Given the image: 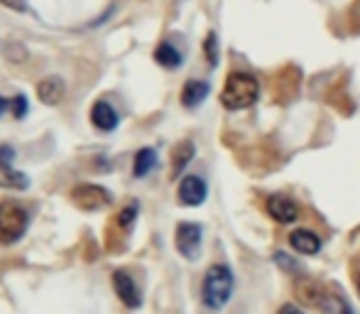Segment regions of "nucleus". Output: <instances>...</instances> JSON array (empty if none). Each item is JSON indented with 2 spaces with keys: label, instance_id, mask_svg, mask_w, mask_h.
<instances>
[{
  "label": "nucleus",
  "instance_id": "nucleus-1",
  "mask_svg": "<svg viewBox=\"0 0 360 314\" xmlns=\"http://www.w3.org/2000/svg\"><path fill=\"white\" fill-rule=\"evenodd\" d=\"M233 290H236V275H233L231 265H226V263H214V265L204 272L201 302L206 305V310L221 312L223 307L231 302Z\"/></svg>",
  "mask_w": 360,
  "mask_h": 314
},
{
  "label": "nucleus",
  "instance_id": "nucleus-2",
  "mask_svg": "<svg viewBox=\"0 0 360 314\" xmlns=\"http://www.w3.org/2000/svg\"><path fill=\"white\" fill-rule=\"evenodd\" d=\"M260 99V81L248 72H231L221 91V103L228 111H245Z\"/></svg>",
  "mask_w": 360,
  "mask_h": 314
},
{
  "label": "nucleus",
  "instance_id": "nucleus-3",
  "mask_svg": "<svg viewBox=\"0 0 360 314\" xmlns=\"http://www.w3.org/2000/svg\"><path fill=\"white\" fill-rule=\"evenodd\" d=\"M30 229V214L18 201H0V246H13Z\"/></svg>",
  "mask_w": 360,
  "mask_h": 314
},
{
  "label": "nucleus",
  "instance_id": "nucleus-4",
  "mask_svg": "<svg viewBox=\"0 0 360 314\" xmlns=\"http://www.w3.org/2000/svg\"><path fill=\"white\" fill-rule=\"evenodd\" d=\"M201 243H204V229L196 221H181V224H176L174 246L181 258L196 260L201 253Z\"/></svg>",
  "mask_w": 360,
  "mask_h": 314
},
{
  "label": "nucleus",
  "instance_id": "nucleus-5",
  "mask_svg": "<svg viewBox=\"0 0 360 314\" xmlns=\"http://www.w3.org/2000/svg\"><path fill=\"white\" fill-rule=\"evenodd\" d=\"M72 201L84 211H98V209H103V206H108L110 201H113V194H110L105 187L89 184V182H86V184L74 187Z\"/></svg>",
  "mask_w": 360,
  "mask_h": 314
},
{
  "label": "nucleus",
  "instance_id": "nucleus-6",
  "mask_svg": "<svg viewBox=\"0 0 360 314\" xmlns=\"http://www.w3.org/2000/svg\"><path fill=\"white\" fill-rule=\"evenodd\" d=\"M176 196L184 206H201L209 196V184L201 175H184L176 187Z\"/></svg>",
  "mask_w": 360,
  "mask_h": 314
},
{
  "label": "nucleus",
  "instance_id": "nucleus-7",
  "mask_svg": "<svg viewBox=\"0 0 360 314\" xmlns=\"http://www.w3.org/2000/svg\"><path fill=\"white\" fill-rule=\"evenodd\" d=\"M265 209L277 224H294L299 219V204L287 194H270L265 201Z\"/></svg>",
  "mask_w": 360,
  "mask_h": 314
},
{
  "label": "nucleus",
  "instance_id": "nucleus-8",
  "mask_svg": "<svg viewBox=\"0 0 360 314\" xmlns=\"http://www.w3.org/2000/svg\"><path fill=\"white\" fill-rule=\"evenodd\" d=\"M113 290H115V295H118V300L123 302L125 307H130V310H138V307L143 305V295H140L133 275H128L125 270L113 272Z\"/></svg>",
  "mask_w": 360,
  "mask_h": 314
},
{
  "label": "nucleus",
  "instance_id": "nucleus-9",
  "mask_svg": "<svg viewBox=\"0 0 360 314\" xmlns=\"http://www.w3.org/2000/svg\"><path fill=\"white\" fill-rule=\"evenodd\" d=\"M91 123H94L101 133H110V130L118 128L120 115L108 101H96L94 108H91Z\"/></svg>",
  "mask_w": 360,
  "mask_h": 314
},
{
  "label": "nucleus",
  "instance_id": "nucleus-10",
  "mask_svg": "<svg viewBox=\"0 0 360 314\" xmlns=\"http://www.w3.org/2000/svg\"><path fill=\"white\" fill-rule=\"evenodd\" d=\"M211 94V84L204 79H189L181 86V106L184 108H199Z\"/></svg>",
  "mask_w": 360,
  "mask_h": 314
},
{
  "label": "nucleus",
  "instance_id": "nucleus-11",
  "mask_svg": "<svg viewBox=\"0 0 360 314\" xmlns=\"http://www.w3.org/2000/svg\"><path fill=\"white\" fill-rule=\"evenodd\" d=\"M289 246L297 253H302V256H316L321 251V238L311 229H297L289 234Z\"/></svg>",
  "mask_w": 360,
  "mask_h": 314
},
{
  "label": "nucleus",
  "instance_id": "nucleus-12",
  "mask_svg": "<svg viewBox=\"0 0 360 314\" xmlns=\"http://www.w3.org/2000/svg\"><path fill=\"white\" fill-rule=\"evenodd\" d=\"M64 94H67V86L59 77H44L37 84V99L47 106H57L64 99Z\"/></svg>",
  "mask_w": 360,
  "mask_h": 314
},
{
  "label": "nucleus",
  "instance_id": "nucleus-13",
  "mask_svg": "<svg viewBox=\"0 0 360 314\" xmlns=\"http://www.w3.org/2000/svg\"><path fill=\"white\" fill-rule=\"evenodd\" d=\"M194 155H196V145L191 143V140H181V143L172 150V177H174V180L181 177V172L194 160Z\"/></svg>",
  "mask_w": 360,
  "mask_h": 314
},
{
  "label": "nucleus",
  "instance_id": "nucleus-14",
  "mask_svg": "<svg viewBox=\"0 0 360 314\" xmlns=\"http://www.w3.org/2000/svg\"><path fill=\"white\" fill-rule=\"evenodd\" d=\"M155 62L165 69H179L181 64H184V54L172 42H160L155 49Z\"/></svg>",
  "mask_w": 360,
  "mask_h": 314
},
{
  "label": "nucleus",
  "instance_id": "nucleus-15",
  "mask_svg": "<svg viewBox=\"0 0 360 314\" xmlns=\"http://www.w3.org/2000/svg\"><path fill=\"white\" fill-rule=\"evenodd\" d=\"M157 167V153L152 148H140L138 153L133 157V175L138 177V180H143V177L150 175L152 170Z\"/></svg>",
  "mask_w": 360,
  "mask_h": 314
},
{
  "label": "nucleus",
  "instance_id": "nucleus-16",
  "mask_svg": "<svg viewBox=\"0 0 360 314\" xmlns=\"http://www.w3.org/2000/svg\"><path fill=\"white\" fill-rule=\"evenodd\" d=\"M138 211H140V204L138 201H133V204H125L123 209L115 214V229H120L123 234H128V231H133L135 221H138Z\"/></svg>",
  "mask_w": 360,
  "mask_h": 314
},
{
  "label": "nucleus",
  "instance_id": "nucleus-17",
  "mask_svg": "<svg viewBox=\"0 0 360 314\" xmlns=\"http://www.w3.org/2000/svg\"><path fill=\"white\" fill-rule=\"evenodd\" d=\"M321 307L328 314H353V307L348 305L346 297H343L341 292H328V295H323Z\"/></svg>",
  "mask_w": 360,
  "mask_h": 314
},
{
  "label": "nucleus",
  "instance_id": "nucleus-18",
  "mask_svg": "<svg viewBox=\"0 0 360 314\" xmlns=\"http://www.w3.org/2000/svg\"><path fill=\"white\" fill-rule=\"evenodd\" d=\"M0 187H8V189H27L30 187V180L25 172H18V170H8V172H0Z\"/></svg>",
  "mask_w": 360,
  "mask_h": 314
},
{
  "label": "nucleus",
  "instance_id": "nucleus-19",
  "mask_svg": "<svg viewBox=\"0 0 360 314\" xmlns=\"http://www.w3.org/2000/svg\"><path fill=\"white\" fill-rule=\"evenodd\" d=\"M204 54H206V59H209L211 67H216L218 57H221V49H218V37H216L214 30H211V32L206 34V39H204Z\"/></svg>",
  "mask_w": 360,
  "mask_h": 314
},
{
  "label": "nucleus",
  "instance_id": "nucleus-20",
  "mask_svg": "<svg viewBox=\"0 0 360 314\" xmlns=\"http://www.w3.org/2000/svg\"><path fill=\"white\" fill-rule=\"evenodd\" d=\"M27 108H30V103H27V96L25 94H18L10 99V113H13L15 118H25V115H27Z\"/></svg>",
  "mask_w": 360,
  "mask_h": 314
},
{
  "label": "nucleus",
  "instance_id": "nucleus-21",
  "mask_svg": "<svg viewBox=\"0 0 360 314\" xmlns=\"http://www.w3.org/2000/svg\"><path fill=\"white\" fill-rule=\"evenodd\" d=\"M13 162H15V150L10 145H0V172L13 170Z\"/></svg>",
  "mask_w": 360,
  "mask_h": 314
},
{
  "label": "nucleus",
  "instance_id": "nucleus-22",
  "mask_svg": "<svg viewBox=\"0 0 360 314\" xmlns=\"http://www.w3.org/2000/svg\"><path fill=\"white\" fill-rule=\"evenodd\" d=\"M275 263H277L280 268H285L287 272H292L294 268H297V263H294L292 258H289L287 253H282V251H277V253H275Z\"/></svg>",
  "mask_w": 360,
  "mask_h": 314
},
{
  "label": "nucleus",
  "instance_id": "nucleus-23",
  "mask_svg": "<svg viewBox=\"0 0 360 314\" xmlns=\"http://www.w3.org/2000/svg\"><path fill=\"white\" fill-rule=\"evenodd\" d=\"M0 3H3L5 8H10V10H18V13H22V10H25V0H0Z\"/></svg>",
  "mask_w": 360,
  "mask_h": 314
},
{
  "label": "nucleus",
  "instance_id": "nucleus-24",
  "mask_svg": "<svg viewBox=\"0 0 360 314\" xmlns=\"http://www.w3.org/2000/svg\"><path fill=\"white\" fill-rule=\"evenodd\" d=\"M280 314H304V312L299 310L297 305H289V302H287V305H282V307H280Z\"/></svg>",
  "mask_w": 360,
  "mask_h": 314
},
{
  "label": "nucleus",
  "instance_id": "nucleus-25",
  "mask_svg": "<svg viewBox=\"0 0 360 314\" xmlns=\"http://www.w3.org/2000/svg\"><path fill=\"white\" fill-rule=\"evenodd\" d=\"M5 111H10V99H5V96H0V115H3Z\"/></svg>",
  "mask_w": 360,
  "mask_h": 314
},
{
  "label": "nucleus",
  "instance_id": "nucleus-26",
  "mask_svg": "<svg viewBox=\"0 0 360 314\" xmlns=\"http://www.w3.org/2000/svg\"><path fill=\"white\" fill-rule=\"evenodd\" d=\"M356 290H358V295H360V272H356Z\"/></svg>",
  "mask_w": 360,
  "mask_h": 314
}]
</instances>
